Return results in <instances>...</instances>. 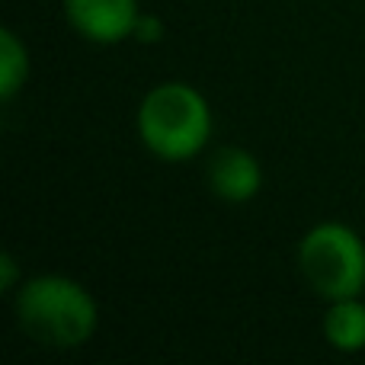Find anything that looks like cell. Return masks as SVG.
<instances>
[{"mask_svg": "<svg viewBox=\"0 0 365 365\" xmlns=\"http://www.w3.org/2000/svg\"><path fill=\"white\" fill-rule=\"evenodd\" d=\"M23 266H19V259H16V253L13 250H4L0 253V292L4 295H13V292L23 285Z\"/></svg>", "mask_w": 365, "mask_h": 365, "instance_id": "obj_8", "label": "cell"}, {"mask_svg": "<svg viewBox=\"0 0 365 365\" xmlns=\"http://www.w3.org/2000/svg\"><path fill=\"white\" fill-rule=\"evenodd\" d=\"M13 321L29 343L51 353L87 346L100 330V302L74 276L36 272L10 295Z\"/></svg>", "mask_w": 365, "mask_h": 365, "instance_id": "obj_1", "label": "cell"}, {"mask_svg": "<svg viewBox=\"0 0 365 365\" xmlns=\"http://www.w3.org/2000/svg\"><path fill=\"white\" fill-rule=\"evenodd\" d=\"M68 29L90 45L132 42L135 23L141 16L138 0H61Z\"/></svg>", "mask_w": 365, "mask_h": 365, "instance_id": "obj_4", "label": "cell"}, {"mask_svg": "<svg viewBox=\"0 0 365 365\" xmlns=\"http://www.w3.org/2000/svg\"><path fill=\"white\" fill-rule=\"evenodd\" d=\"M302 282L321 302L365 295V240L346 221H317L295 247Z\"/></svg>", "mask_w": 365, "mask_h": 365, "instance_id": "obj_3", "label": "cell"}, {"mask_svg": "<svg viewBox=\"0 0 365 365\" xmlns=\"http://www.w3.org/2000/svg\"><path fill=\"white\" fill-rule=\"evenodd\" d=\"M32 74V58L29 45L16 29L4 26L0 29V103L10 106L19 93L26 90Z\"/></svg>", "mask_w": 365, "mask_h": 365, "instance_id": "obj_7", "label": "cell"}, {"mask_svg": "<svg viewBox=\"0 0 365 365\" xmlns=\"http://www.w3.org/2000/svg\"><path fill=\"white\" fill-rule=\"evenodd\" d=\"M135 132L154 160L189 164L215 135L212 103L189 81H160L138 100Z\"/></svg>", "mask_w": 365, "mask_h": 365, "instance_id": "obj_2", "label": "cell"}, {"mask_svg": "<svg viewBox=\"0 0 365 365\" xmlns=\"http://www.w3.org/2000/svg\"><path fill=\"white\" fill-rule=\"evenodd\" d=\"M205 186L225 205H247L263 192V164L247 148L225 145L218 151H212V158H208Z\"/></svg>", "mask_w": 365, "mask_h": 365, "instance_id": "obj_5", "label": "cell"}, {"mask_svg": "<svg viewBox=\"0 0 365 365\" xmlns=\"http://www.w3.org/2000/svg\"><path fill=\"white\" fill-rule=\"evenodd\" d=\"M164 19L160 16H154V13H145L141 10V16H138V23H135V36H132V42H138V45H158L160 38H164Z\"/></svg>", "mask_w": 365, "mask_h": 365, "instance_id": "obj_9", "label": "cell"}, {"mask_svg": "<svg viewBox=\"0 0 365 365\" xmlns=\"http://www.w3.org/2000/svg\"><path fill=\"white\" fill-rule=\"evenodd\" d=\"M321 334L327 346L340 356L365 353V298L353 295L327 302L321 317Z\"/></svg>", "mask_w": 365, "mask_h": 365, "instance_id": "obj_6", "label": "cell"}]
</instances>
